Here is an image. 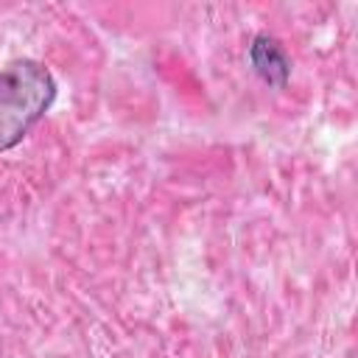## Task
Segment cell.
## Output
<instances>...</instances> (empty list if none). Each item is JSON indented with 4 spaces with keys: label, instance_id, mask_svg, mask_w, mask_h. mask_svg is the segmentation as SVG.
I'll return each mask as SVG.
<instances>
[{
    "label": "cell",
    "instance_id": "obj_1",
    "mask_svg": "<svg viewBox=\"0 0 358 358\" xmlns=\"http://www.w3.org/2000/svg\"><path fill=\"white\" fill-rule=\"evenodd\" d=\"M56 81L34 59H17L0 70V154L14 148L50 109Z\"/></svg>",
    "mask_w": 358,
    "mask_h": 358
},
{
    "label": "cell",
    "instance_id": "obj_2",
    "mask_svg": "<svg viewBox=\"0 0 358 358\" xmlns=\"http://www.w3.org/2000/svg\"><path fill=\"white\" fill-rule=\"evenodd\" d=\"M249 62L255 67V73L271 84V87H285L288 76H291V62L285 56V50L271 39V36H257L249 48Z\"/></svg>",
    "mask_w": 358,
    "mask_h": 358
}]
</instances>
